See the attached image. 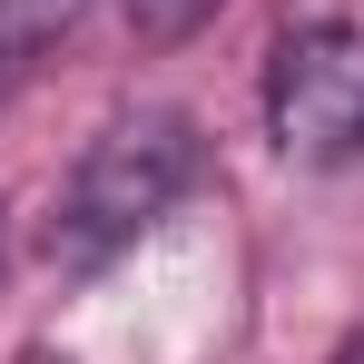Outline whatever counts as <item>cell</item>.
I'll return each instance as SVG.
<instances>
[{"instance_id":"3","label":"cell","mask_w":364,"mask_h":364,"mask_svg":"<svg viewBox=\"0 0 364 364\" xmlns=\"http://www.w3.org/2000/svg\"><path fill=\"white\" fill-rule=\"evenodd\" d=\"M89 20V0H0V60H30V50H50L60 30Z\"/></svg>"},{"instance_id":"4","label":"cell","mask_w":364,"mask_h":364,"mask_svg":"<svg viewBox=\"0 0 364 364\" xmlns=\"http://www.w3.org/2000/svg\"><path fill=\"white\" fill-rule=\"evenodd\" d=\"M217 0H128V20H138V40H187L197 20H207Z\"/></svg>"},{"instance_id":"5","label":"cell","mask_w":364,"mask_h":364,"mask_svg":"<svg viewBox=\"0 0 364 364\" xmlns=\"http://www.w3.org/2000/svg\"><path fill=\"white\" fill-rule=\"evenodd\" d=\"M335 364H364V335H345V345H335Z\"/></svg>"},{"instance_id":"1","label":"cell","mask_w":364,"mask_h":364,"mask_svg":"<svg viewBox=\"0 0 364 364\" xmlns=\"http://www.w3.org/2000/svg\"><path fill=\"white\" fill-rule=\"evenodd\" d=\"M197 178V119L187 109H128L89 138V158L69 168V197L50 217V256L60 266H109L138 246Z\"/></svg>"},{"instance_id":"2","label":"cell","mask_w":364,"mask_h":364,"mask_svg":"<svg viewBox=\"0 0 364 364\" xmlns=\"http://www.w3.org/2000/svg\"><path fill=\"white\" fill-rule=\"evenodd\" d=\"M266 128L296 168H345L364 158V30L305 20L266 60Z\"/></svg>"}]
</instances>
